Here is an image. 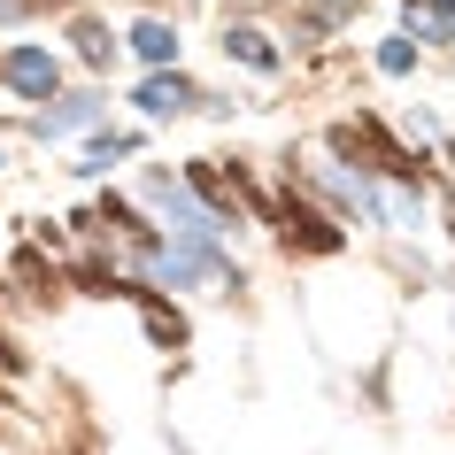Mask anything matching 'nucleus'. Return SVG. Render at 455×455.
<instances>
[{
	"instance_id": "nucleus-1",
	"label": "nucleus",
	"mask_w": 455,
	"mask_h": 455,
	"mask_svg": "<svg viewBox=\"0 0 455 455\" xmlns=\"http://www.w3.org/2000/svg\"><path fill=\"white\" fill-rule=\"evenodd\" d=\"M263 216L278 224V240H286V247H309V255H339V240H347L332 216H316L309 201H270Z\"/></svg>"
},
{
	"instance_id": "nucleus-2",
	"label": "nucleus",
	"mask_w": 455,
	"mask_h": 455,
	"mask_svg": "<svg viewBox=\"0 0 455 455\" xmlns=\"http://www.w3.org/2000/svg\"><path fill=\"white\" fill-rule=\"evenodd\" d=\"M147 201H155V209H163L170 224H178V240H216V232H224V224H216V216L201 209V201H193L186 186H178V178H163V170L147 178Z\"/></svg>"
},
{
	"instance_id": "nucleus-3",
	"label": "nucleus",
	"mask_w": 455,
	"mask_h": 455,
	"mask_svg": "<svg viewBox=\"0 0 455 455\" xmlns=\"http://www.w3.org/2000/svg\"><path fill=\"white\" fill-rule=\"evenodd\" d=\"M332 147H339V155H355V147H363V155H371V170H386V178H417V163H409V155H402L394 140H386V132H379L371 116L332 124Z\"/></svg>"
},
{
	"instance_id": "nucleus-4",
	"label": "nucleus",
	"mask_w": 455,
	"mask_h": 455,
	"mask_svg": "<svg viewBox=\"0 0 455 455\" xmlns=\"http://www.w3.org/2000/svg\"><path fill=\"white\" fill-rule=\"evenodd\" d=\"M0 77H8L24 100H54V85H62V70H54L47 47H8L0 54Z\"/></svg>"
},
{
	"instance_id": "nucleus-5",
	"label": "nucleus",
	"mask_w": 455,
	"mask_h": 455,
	"mask_svg": "<svg viewBox=\"0 0 455 455\" xmlns=\"http://www.w3.org/2000/svg\"><path fill=\"white\" fill-rule=\"evenodd\" d=\"M132 100H140L147 116H186V108H193L201 93H193V77H178V70H155V77H147V85H140Z\"/></svg>"
},
{
	"instance_id": "nucleus-6",
	"label": "nucleus",
	"mask_w": 455,
	"mask_h": 455,
	"mask_svg": "<svg viewBox=\"0 0 455 455\" xmlns=\"http://www.w3.org/2000/svg\"><path fill=\"white\" fill-rule=\"evenodd\" d=\"M100 116L93 93H62L54 108H39V140H62V132H85V124Z\"/></svg>"
},
{
	"instance_id": "nucleus-7",
	"label": "nucleus",
	"mask_w": 455,
	"mask_h": 455,
	"mask_svg": "<svg viewBox=\"0 0 455 455\" xmlns=\"http://www.w3.org/2000/svg\"><path fill=\"white\" fill-rule=\"evenodd\" d=\"M193 186H201V201H209V216H216V224H224V216H232V209L247 201V186H240V178H224L216 163H193Z\"/></svg>"
},
{
	"instance_id": "nucleus-8",
	"label": "nucleus",
	"mask_w": 455,
	"mask_h": 455,
	"mask_svg": "<svg viewBox=\"0 0 455 455\" xmlns=\"http://www.w3.org/2000/svg\"><path fill=\"white\" fill-rule=\"evenodd\" d=\"M409 31H417V39H448V47H455V0H409Z\"/></svg>"
},
{
	"instance_id": "nucleus-9",
	"label": "nucleus",
	"mask_w": 455,
	"mask_h": 455,
	"mask_svg": "<svg viewBox=\"0 0 455 455\" xmlns=\"http://www.w3.org/2000/svg\"><path fill=\"white\" fill-rule=\"evenodd\" d=\"M224 54H240L247 70H278V47H270L255 24H232V31H224Z\"/></svg>"
},
{
	"instance_id": "nucleus-10",
	"label": "nucleus",
	"mask_w": 455,
	"mask_h": 455,
	"mask_svg": "<svg viewBox=\"0 0 455 455\" xmlns=\"http://www.w3.org/2000/svg\"><path fill=\"white\" fill-rule=\"evenodd\" d=\"M140 309H147V332L163 339V347H186V316L170 309V301H155V293L140 286Z\"/></svg>"
},
{
	"instance_id": "nucleus-11",
	"label": "nucleus",
	"mask_w": 455,
	"mask_h": 455,
	"mask_svg": "<svg viewBox=\"0 0 455 455\" xmlns=\"http://www.w3.org/2000/svg\"><path fill=\"white\" fill-rule=\"evenodd\" d=\"M132 47H140L147 62H155V70H163V62H178V31L147 16V24H132Z\"/></svg>"
},
{
	"instance_id": "nucleus-12",
	"label": "nucleus",
	"mask_w": 455,
	"mask_h": 455,
	"mask_svg": "<svg viewBox=\"0 0 455 455\" xmlns=\"http://www.w3.org/2000/svg\"><path fill=\"white\" fill-rule=\"evenodd\" d=\"M124 155H132V140H124V132H108V140H93V147H85V163H77V170H85V178H100V170H108V163H124Z\"/></svg>"
},
{
	"instance_id": "nucleus-13",
	"label": "nucleus",
	"mask_w": 455,
	"mask_h": 455,
	"mask_svg": "<svg viewBox=\"0 0 455 455\" xmlns=\"http://www.w3.org/2000/svg\"><path fill=\"white\" fill-rule=\"evenodd\" d=\"M70 39H77V54H85V62H108V54H116V39H108V31H100L93 16H85V24L70 31Z\"/></svg>"
},
{
	"instance_id": "nucleus-14",
	"label": "nucleus",
	"mask_w": 455,
	"mask_h": 455,
	"mask_svg": "<svg viewBox=\"0 0 455 455\" xmlns=\"http://www.w3.org/2000/svg\"><path fill=\"white\" fill-rule=\"evenodd\" d=\"M379 70L386 77H409V70H417V47H409V39H386V47H379Z\"/></svg>"
},
{
	"instance_id": "nucleus-15",
	"label": "nucleus",
	"mask_w": 455,
	"mask_h": 455,
	"mask_svg": "<svg viewBox=\"0 0 455 455\" xmlns=\"http://www.w3.org/2000/svg\"><path fill=\"white\" fill-rule=\"evenodd\" d=\"M31 0H0V24H16V16H24Z\"/></svg>"
}]
</instances>
